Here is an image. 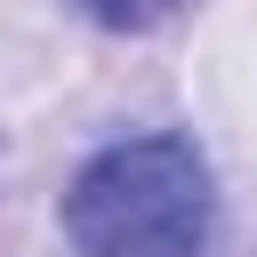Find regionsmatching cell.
Here are the masks:
<instances>
[{"mask_svg":"<svg viewBox=\"0 0 257 257\" xmlns=\"http://www.w3.org/2000/svg\"><path fill=\"white\" fill-rule=\"evenodd\" d=\"M64 233L80 257H209V161L193 153V137L104 145L64 193Z\"/></svg>","mask_w":257,"mask_h":257,"instance_id":"obj_1","label":"cell"},{"mask_svg":"<svg viewBox=\"0 0 257 257\" xmlns=\"http://www.w3.org/2000/svg\"><path fill=\"white\" fill-rule=\"evenodd\" d=\"M96 24H153V16H169L177 0H80Z\"/></svg>","mask_w":257,"mask_h":257,"instance_id":"obj_2","label":"cell"}]
</instances>
